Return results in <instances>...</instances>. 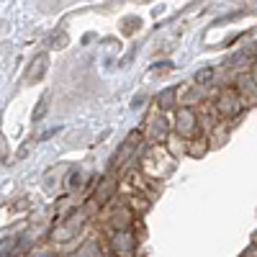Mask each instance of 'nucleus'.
I'll return each mask as SVG.
<instances>
[{
    "label": "nucleus",
    "instance_id": "obj_5",
    "mask_svg": "<svg viewBox=\"0 0 257 257\" xmlns=\"http://www.w3.org/2000/svg\"><path fill=\"white\" fill-rule=\"evenodd\" d=\"M113 249L118 252V254H128L134 249V237H132V231L128 229H123V231H118L116 237H113Z\"/></svg>",
    "mask_w": 257,
    "mask_h": 257
},
{
    "label": "nucleus",
    "instance_id": "obj_1",
    "mask_svg": "<svg viewBox=\"0 0 257 257\" xmlns=\"http://www.w3.org/2000/svg\"><path fill=\"white\" fill-rule=\"evenodd\" d=\"M244 108V100L239 98V93L234 90V88H226L219 98H216V111L221 118H234V116H239Z\"/></svg>",
    "mask_w": 257,
    "mask_h": 257
},
{
    "label": "nucleus",
    "instance_id": "obj_2",
    "mask_svg": "<svg viewBox=\"0 0 257 257\" xmlns=\"http://www.w3.org/2000/svg\"><path fill=\"white\" fill-rule=\"evenodd\" d=\"M175 128L183 139H196V132H198V116L193 108H180L178 116H175Z\"/></svg>",
    "mask_w": 257,
    "mask_h": 257
},
{
    "label": "nucleus",
    "instance_id": "obj_4",
    "mask_svg": "<svg viewBox=\"0 0 257 257\" xmlns=\"http://www.w3.org/2000/svg\"><path fill=\"white\" fill-rule=\"evenodd\" d=\"M234 90L239 93V98L244 100V105L257 103V82H254L252 75H239L237 77V85H234Z\"/></svg>",
    "mask_w": 257,
    "mask_h": 257
},
{
    "label": "nucleus",
    "instance_id": "obj_13",
    "mask_svg": "<svg viewBox=\"0 0 257 257\" xmlns=\"http://www.w3.org/2000/svg\"><path fill=\"white\" fill-rule=\"evenodd\" d=\"M211 75H213L211 70H203V72H198V75H196V80H198V82H208V80H211Z\"/></svg>",
    "mask_w": 257,
    "mask_h": 257
},
{
    "label": "nucleus",
    "instance_id": "obj_8",
    "mask_svg": "<svg viewBox=\"0 0 257 257\" xmlns=\"http://www.w3.org/2000/svg\"><path fill=\"white\" fill-rule=\"evenodd\" d=\"M111 221H113V226H116L118 231L128 229V221H132V211H128V208H121V211H116L113 216H111Z\"/></svg>",
    "mask_w": 257,
    "mask_h": 257
},
{
    "label": "nucleus",
    "instance_id": "obj_10",
    "mask_svg": "<svg viewBox=\"0 0 257 257\" xmlns=\"http://www.w3.org/2000/svg\"><path fill=\"white\" fill-rule=\"evenodd\" d=\"M206 152V142L203 139H188V155L190 157H201Z\"/></svg>",
    "mask_w": 257,
    "mask_h": 257
},
{
    "label": "nucleus",
    "instance_id": "obj_11",
    "mask_svg": "<svg viewBox=\"0 0 257 257\" xmlns=\"http://www.w3.org/2000/svg\"><path fill=\"white\" fill-rule=\"evenodd\" d=\"M16 247V237H6V239H0V257H11Z\"/></svg>",
    "mask_w": 257,
    "mask_h": 257
},
{
    "label": "nucleus",
    "instance_id": "obj_7",
    "mask_svg": "<svg viewBox=\"0 0 257 257\" xmlns=\"http://www.w3.org/2000/svg\"><path fill=\"white\" fill-rule=\"evenodd\" d=\"M113 190H116V180H113V178H105V180L100 183V188L95 190V201H98V203H105V201L113 196Z\"/></svg>",
    "mask_w": 257,
    "mask_h": 257
},
{
    "label": "nucleus",
    "instance_id": "obj_12",
    "mask_svg": "<svg viewBox=\"0 0 257 257\" xmlns=\"http://www.w3.org/2000/svg\"><path fill=\"white\" fill-rule=\"evenodd\" d=\"M173 95H175V90H167V93H162L160 108H170V105H173Z\"/></svg>",
    "mask_w": 257,
    "mask_h": 257
},
{
    "label": "nucleus",
    "instance_id": "obj_9",
    "mask_svg": "<svg viewBox=\"0 0 257 257\" xmlns=\"http://www.w3.org/2000/svg\"><path fill=\"white\" fill-rule=\"evenodd\" d=\"M49 103H52V95H49V93H44V95L39 98V105L34 108V121H41V118L47 116V111H49Z\"/></svg>",
    "mask_w": 257,
    "mask_h": 257
},
{
    "label": "nucleus",
    "instance_id": "obj_3",
    "mask_svg": "<svg viewBox=\"0 0 257 257\" xmlns=\"http://www.w3.org/2000/svg\"><path fill=\"white\" fill-rule=\"evenodd\" d=\"M167 137H170V121L162 113H155L147 123V139L152 144H162V142H167Z\"/></svg>",
    "mask_w": 257,
    "mask_h": 257
},
{
    "label": "nucleus",
    "instance_id": "obj_6",
    "mask_svg": "<svg viewBox=\"0 0 257 257\" xmlns=\"http://www.w3.org/2000/svg\"><path fill=\"white\" fill-rule=\"evenodd\" d=\"M47 67H49V54H39V57L31 62L26 77H29V80H41V77H44V72H47Z\"/></svg>",
    "mask_w": 257,
    "mask_h": 257
}]
</instances>
